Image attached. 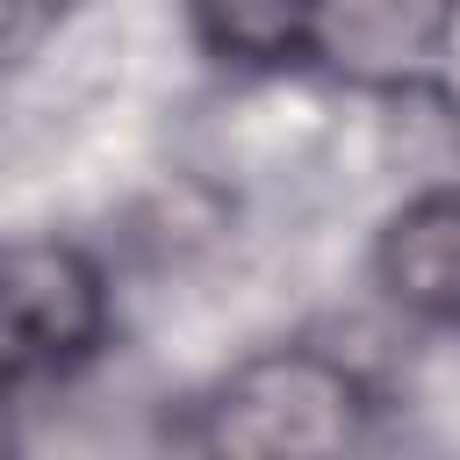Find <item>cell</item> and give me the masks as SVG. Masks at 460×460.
I'll list each match as a JSON object with an SVG mask.
<instances>
[{
	"label": "cell",
	"instance_id": "6da1fadb",
	"mask_svg": "<svg viewBox=\"0 0 460 460\" xmlns=\"http://www.w3.org/2000/svg\"><path fill=\"white\" fill-rule=\"evenodd\" d=\"M374 424V402L352 367L309 345L244 359L208 402L194 446L208 453H345Z\"/></svg>",
	"mask_w": 460,
	"mask_h": 460
},
{
	"label": "cell",
	"instance_id": "7a4b0ae2",
	"mask_svg": "<svg viewBox=\"0 0 460 460\" xmlns=\"http://www.w3.org/2000/svg\"><path fill=\"white\" fill-rule=\"evenodd\" d=\"M108 338V280L65 237L0 244V388L79 374Z\"/></svg>",
	"mask_w": 460,
	"mask_h": 460
},
{
	"label": "cell",
	"instance_id": "3957f363",
	"mask_svg": "<svg viewBox=\"0 0 460 460\" xmlns=\"http://www.w3.org/2000/svg\"><path fill=\"white\" fill-rule=\"evenodd\" d=\"M460 0H316V58L359 86H410L438 65Z\"/></svg>",
	"mask_w": 460,
	"mask_h": 460
},
{
	"label": "cell",
	"instance_id": "277c9868",
	"mask_svg": "<svg viewBox=\"0 0 460 460\" xmlns=\"http://www.w3.org/2000/svg\"><path fill=\"white\" fill-rule=\"evenodd\" d=\"M374 280L381 295L417 323H460V194H417L402 201L374 237Z\"/></svg>",
	"mask_w": 460,
	"mask_h": 460
},
{
	"label": "cell",
	"instance_id": "5b68a950",
	"mask_svg": "<svg viewBox=\"0 0 460 460\" xmlns=\"http://www.w3.org/2000/svg\"><path fill=\"white\" fill-rule=\"evenodd\" d=\"M194 36L223 65H295L316 50V0H187Z\"/></svg>",
	"mask_w": 460,
	"mask_h": 460
},
{
	"label": "cell",
	"instance_id": "8992f818",
	"mask_svg": "<svg viewBox=\"0 0 460 460\" xmlns=\"http://www.w3.org/2000/svg\"><path fill=\"white\" fill-rule=\"evenodd\" d=\"M72 14V0H0V58H14V50H29L50 22H65Z\"/></svg>",
	"mask_w": 460,
	"mask_h": 460
}]
</instances>
